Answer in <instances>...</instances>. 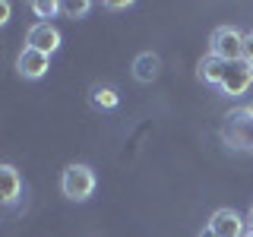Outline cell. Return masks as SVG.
Listing matches in <instances>:
<instances>
[{
  "label": "cell",
  "mask_w": 253,
  "mask_h": 237,
  "mask_svg": "<svg viewBox=\"0 0 253 237\" xmlns=\"http://www.w3.org/2000/svg\"><path fill=\"white\" fill-rule=\"evenodd\" d=\"M225 139L231 142L234 149H250L253 146V117L247 111H234V114L228 117Z\"/></svg>",
  "instance_id": "obj_5"
},
{
  "label": "cell",
  "mask_w": 253,
  "mask_h": 237,
  "mask_svg": "<svg viewBox=\"0 0 253 237\" xmlns=\"http://www.w3.org/2000/svg\"><path fill=\"white\" fill-rule=\"evenodd\" d=\"M89 98H92V105H95V108H101V111H111V108H117L121 95H117V89H111V85H92Z\"/></svg>",
  "instance_id": "obj_11"
},
{
  "label": "cell",
  "mask_w": 253,
  "mask_h": 237,
  "mask_svg": "<svg viewBox=\"0 0 253 237\" xmlns=\"http://www.w3.org/2000/svg\"><path fill=\"white\" fill-rule=\"evenodd\" d=\"M26 44L51 57V54H54V51L60 47V32L54 29L51 22H35V26L29 29V35H26Z\"/></svg>",
  "instance_id": "obj_7"
},
{
  "label": "cell",
  "mask_w": 253,
  "mask_h": 237,
  "mask_svg": "<svg viewBox=\"0 0 253 237\" xmlns=\"http://www.w3.org/2000/svg\"><path fill=\"white\" fill-rule=\"evenodd\" d=\"M89 10H92L89 0H67V3H63V13H67L70 19H83Z\"/></svg>",
  "instance_id": "obj_13"
},
{
  "label": "cell",
  "mask_w": 253,
  "mask_h": 237,
  "mask_svg": "<svg viewBox=\"0 0 253 237\" xmlns=\"http://www.w3.org/2000/svg\"><path fill=\"white\" fill-rule=\"evenodd\" d=\"M16 70H19L22 79H42L47 70H51V57L26 44V47L19 51V57H16Z\"/></svg>",
  "instance_id": "obj_6"
},
{
  "label": "cell",
  "mask_w": 253,
  "mask_h": 237,
  "mask_svg": "<svg viewBox=\"0 0 253 237\" xmlns=\"http://www.w3.org/2000/svg\"><path fill=\"white\" fill-rule=\"evenodd\" d=\"M244 63L253 70V32H247V41H244Z\"/></svg>",
  "instance_id": "obj_14"
},
{
  "label": "cell",
  "mask_w": 253,
  "mask_h": 237,
  "mask_svg": "<svg viewBox=\"0 0 253 237\" xmlns=\"http://www.w3.org/2000/svg\"><path fill=\"white\" fill-rule=\"evenodd\" d=\"M203 237H206V234H203Z\"/></svg>",
  "instance_id": "obj_19"
},
{
  "label": "cell",
  "mask_w": 253,
  "mask_h": 237,
  "mask_svg": "<svg viewBox=\"0 0 253 237\" xmlns=\"http://www.w3.org/2000/svg\"><path fill=\"white\" fill-rule=\"evenodd\" d=\"M60 190H63L67 199L85 202L95 190V171L89 164H67V171H63V177H60Z\"/></svg>",
  "instance_id": "obj_1"
},
{
  "label": "cell",
  "mask_w": 253,
  "mask_h": 237,
  "mask_svg": "<svg viewBox=\"0 0 253 237\" xmlns=\"http://www.w3.org/2000/svg\"><path fill=\"white\" fill-rule=\"evenodd\" d=\"M244 237H253V231H247V234H244Z\"/></svg>",
  "instance_id": "obj_18"
},
{
  "label": "cell",
  "mask_w": 253,
  "mask_h": 237,
  "mask_svg": "<svg viewBox=\"0 0 253 237\" xmlns=\"http://www.w3.org/2000/svg\"><path fill=\"white\" fill-rule=\"evenodd\" d=\"M225 73H228V60L215 57L212 51L200 60V79H203V82H209V85H221Z\"/></svg>",
  "instance_id": "obj_9"
},
{
  "label": "cell",
  "mask_w": 253,
  "mask_h": 237,
  "mask_svg": "<svg viewBox=\"0 0 253 237\" xmlns=\"http://www.w3.org/2000/svg\"><path fill=\"white\" fill-rule=\"evenodd\" d=\"M22 196V177L13 164H0V199L6 205H13Z\"/></svg>",
  "instance_id": "obj_8"
},
{
  "label": "cell",
  "mask_w": 253,
  "mask_h": 237,
  "mask_svg": "<svg viewBox=\"0 0 253 237\" xmlns=\"http://www.w3.org/2000/svg\"><path fill=\"white\" fill-rule=\"evenodd\" d=\"M247 231H253V205H250V212H247Z\"/></svg>",
  "instance_id": "obj_16"
},
{
  "label": "cell",
  "mask_w": 253,
  "mask_h": 237,
  "mask_svg": "<svg viewBox=\"0 0 253 237\" xmlns=\"http://www.w3.org/2000/svg\"><path fill=\"white\" fill-rule=\"evenodd\" d=\"M244 41H247V35H244L241 29L218 26L212 32V38H209V47H212L215 57L228 60V63H237V60H244Z\"/></svg>",
  "instance_id": "obj_2"
},
{
  "label": "cell",
  "mask_w": 253,
  "mask_h": 237,
  "mask_svg": "<svg viewBox=\"0 0 253 237\" xmlns=\"http://www.w3.org/2000/svg\"><path fill=\"white\" fill-rule=\"evenodd\" d=\"M6 16H10V3H0V22H6Z\"/></svg>",
  "instance_id": "obj_15"
},
{
  "label": "cell",
  "mask_w": 253,
  "mask_h": 237,
  "mask_svg": "<svg viewBox=\"0 0 253 237\" xmlns=\"http://www.w3.org/2000/svg\"><path fill=\"white\" fill-rule=\"evenodd\" d=\"M244 111H247V114H250V117H253V105H247V108H244Z\"/></svg>",
  "instance_id": "obj_17"
},
{
  "label": "cell",
  "mask_w": 253,
  "mask_h": 237,
  "mask_svg": "<svg viewBox=\"0 0 253 237\" xmlns=\"http://www.w3.org/2000/svg\"><path fill=\"white\" fill-rule=\"evenodd\" d=\"M158 70H162V60H158V54H152V51L139 54V57L133 60V76H136L139 82H155Z\"/></svg>",
  "instance_id": "obj_10"
},
{
  "label": "cell",
  "mask_w": 253,
  "mask_h": 237,
  "mask_svg": "<svg viewBox=\"0 0 253 237\" xmlns=\"http://www.w3.org/2000/svg\"><path fill=\"white\" fill-rule=\"evenodd\" d=\"M244 234H247V218L237 215L234 209L212 212L209 225H206V237H244Z\"/></svg>",
  "instance_id": "obj_3"
},
{
  "label": "cell",
  "mask_w": 253,
  "mask_h": 237,
  "mask_svg": "<svg viewBox=\"0 0 253 237\" xmlns=\"http://www.w3.org/2000/svg\"><path fill=\"white\" fill-rule=\"evenodd\" d=\"M250 85H253V70L244 60H237V63H228V73H225L218 89H221V95H228V98H241V95L250 92Z\"/></svg>",
  "instance_id": "obj_4"
},
{
  "label": "cell",
  "mask_w": 253,
  "mask_h": 237,
  "mask_svg": "<svg viewBox=\"0 0 253 237\" xmlns=\"http://www.w3.org/2000/svg\"><path fill=\"white\" fill-rule=\"evenodd\" d=\"M32 13L42 16V19H51V16L63 13V3H57V0H35V3H32Z\"/></svg>",
  "instance_id": "obj_12"
}]
</instances>
